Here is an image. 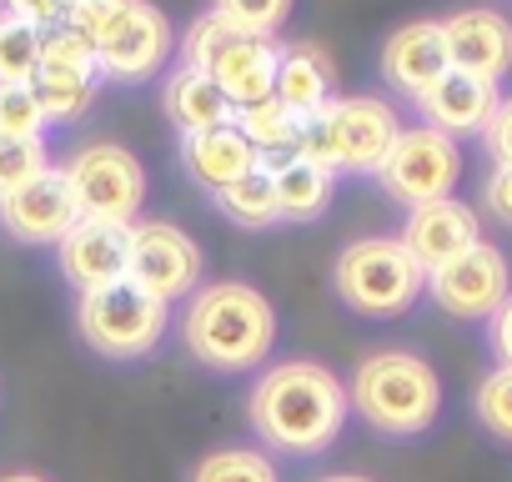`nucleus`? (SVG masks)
Listing matches in <instances>:
<instances>
[{
  "instance_id": "nucleus-6",
  "label": "nucleus",
  "mask_w": 512,
  "mask_h": 482,
  "mask_svg": "<svg viewBox=\"0 0 512 482\" xmlns=\"http://www.w3.org/2000/svg\"><path fill=\"white\" fill-rule=\"evenodd\" d=\"M332 287L357 317H402L427 292V272L412 262L397 236H362L342 247Z\"/></svg>"
},
{
  "instance_id": "nucleus-4",
  "label": "nucleus",
  "mask_w": 512,
  "mask_h": 482,
  "mask_svg": "<svg viewBox=\"0 0 512 482\" xmlns=\"http://www.w3.org/2000/svg\"><path fill=\"white\" fill-rule=\"evenodd\" d=\"M181 66H196L206 71L221 96L246 111L256 101L277 96V66H282V46L277 36H251V31H236L226 26L216 11L196 16L186 26V41H181Z\"/></svg>"
},
{
  "instance_id": "nucleus-34",
  "label": "nucleus",
  "mask_w": 512,
  "mask_h": 482,
  "mask_svg": "<svg viewBox=\"0 0 512 482\" xmlns=\"http://www.w3.org/2000/svg\"><path fill=\"white\" fill-rule=\"evenodd\" d=\"M482 206H487L502 226H512V166H492V171H487V181H482Z\"/></svg>"
},
{
  "instance_id": "nucleus-18",
  "label": "nucleus",
  "mask_w": 512,
  "mask_h": 482,
  "mask_svg": "<svg viewBox=\"0 0 512 482\" xmlns=\"http://www.w3.org/2000/svg\"><path fill=\"white\" fill-rule=\"evenodd\" d=\"M497 81H482V76H467V71H447L422 101H417V111L427 116V126L432 131H442V136H482V126L492 121V111H497Z\"/></svg>"
},
{
  "instance_id": "nucleus-12",
  "label": "nucleus",
  "mask_w": 512,
  "mask_h": 482,
  "mask_svg": "<svg viewBox=\"0 0 512 482\" xmlns=\"http://www.w3.org/2000/svg\"><path fill=\"white\" fill-rule=\"evenodd\" d=\"M171 51H176V41H171L166 11L151 6V0H131L121 26L96 46V76H106L116 86H141L166 66Z\"/></svg>"
},
{
  "instance_id": "nucleus-15",
  "label": "nucleus",
  "mask_w": 512,
  "mask_h": 482,
  "mask_svg": "<svg viewBox=\"0 0 512 482\" xmlns=\"http://www.w3.org/2000/svg\"><path fill=\"white\" fill-rule=\"evenodd\" d=\"M447 71H452V56H447L442 21H407L382 46V81L412 101H422Z\"/></svg>"
},
{
  "instance_id": "nucleus-1",
  "label": "nucleus",
  "mask_w": 512,
  "mask_h": 482,
  "mask_svg": "<svg viewBox=\"0 0 512 482\" xmlns=\"http://www.w3.org/2000/svg\"><path fill=\"white\" fill-rule=\"evenodd\" d=\"M347 412H352L347 382L312 357H292V362L267 367L246 397L251 432L287 457L327 452L342 437Z\"/></svg>"
},
{
  "instance_id": "nucleus-11",
  "label": "nucleus",
  "mask_w": 512,
  "mask_h": 482,
  "mask_svg": "<svg viewBox=\"0 0 512 482\" xmlns=\"http://www.w3.org/2000/svg\"><path fill=\"white\" fill-rule=\"evenodd\" d=\"M507 292H512V267L492 241H477L472 252L427 277V297L457 322H487L507 302Z\"/></svg>"
},
{
  "instance_id": "nucleus-20",
  "label": "nucleus",
  "mask_w": 512,
  "mask_h": 482,
  "mask_svg": "<svg viewBox=\"0 0 512 482\" xmlns=\"http://www.w3.org/2000/svg\"><path fill=\"white\" fill-rule=\"evenodd\" d=\"M161 111L166 121L181 131V136H196V131H216V126H236V106L221 96V86L196 71V66H176L161 86Z\"/></svg>"
},
{
  "instance_id": "nucleus-5",
  "label": "nucleus",
  "mask_w": 512,
  "mask_h": 482,
  "mask_svg": "<svg viewBox=\"0 0 512 482\" xmlns=\"http://www.w3.org/2000/svg\"><path fill=\"white\" fill-rule=\"evenodd\" d=\"M397 111L382 96H332L312 121H302L297 151L322 171H377L397 141Z\"/></svg>"
},
{
  "instance_id": "nucleus-27",
  "label": "nucleus",
  "mask_w": 512,
  "mask_h": 482,
  "mask_svg": "<svg viewBox=\"0 0 512 482\" xmlns=\"http://www.w3.org/2000/svg\"><path fill=\"white\" fill-rule=\"evenodd\" d=\"M472 417L497 442H512V367H492L472 392Z\"/></svg>"
},
{
  "instance_id": "nucleus-2",
  "label": "nucleus",
  "mask_w": 512,
  "mask_h": 482,
  "mask_svg": "<svg viewBox=\"0 0 512 482\" xmlns=\"http://www.w3.org/2000/svg\"><path fill=\"white\" fill-rule=\"evenodd\" d=\"M186 352L211 372H251L277 347V307L246 282H211L191 297L181 322Z\"/></svg>"
},
{
  "instance_id": "nucleus-29",
  "label": "nucleus",
  "mask_w": 512,
  "mask_h": 482,
  "mask_svg": "<svg viewBox=\"0 0 512 482\" xmlns=\"http://www.w3.org/2000/svg\"><path fill=\"white\" fill-rule=\"evenodd\" d=\"M131 11V0H71L66 6V16H61V26L66 31H76L91 51L121 26V16Z\"/></svg>"
},
{
  "instance_id": "nucleus-35",
  "label": "nucleus",
  "mask_w": 512,
  "mask_h": 482,
  "mask_svg": "<svg viewBox=\"0 0 512 482\" xmlns=\"http://www.w3.org/2000/svg\"><path fill=\"white\" fill-rule=\"evenodd\" d=\"M487 347H492L497 367H512V292H507V302L487 317Z\"/></svg>"
},
{
  "instance_id": "nucleus-13",
  "label": "nucleus",
  "mask_w": 512,
  "mask_h": 482,
  "mask_svg": "<svg viewBox=\"0 0 512 482\" xmlns=\"http://www.w3.org/2000/svg\"><path fill=\"white\" fill-rule=\"evenodd\" d=\"M76 221H81V206H76L71 176L56 171V166H46L41 176H31L11 196H0V226H6L16 241H26V247L61 241Z\"/></svg>"
},
{
  "instance_id": "nucleus-8",
  "label": "nucleus",
  "mask_w": 512,
  "mask_h": 482,
  "mask_svg": "<svg viewBox=\"0 0 512 482\" xmlns=\"http://www.w3.org/2000/svg\"><path fill=\"white\" fill-rule=\"evenodd\" d=\"M66 176H71V191H76V206H81L86 221L136 226V211L146 201V171L126 146L91 141L71 156Z\"/></svg>"
},
{
  "instance_id": "nucleus-3",
  "label": "nucleus",
  "mask_w": 512,
  "mask_h": 482,
  "mask_svg": "<svg viewBox=\"0 0 512 482\" xmlns=\"http://www.w3.org/2000/svg\"><path fill=\"white\" fill-rule=\"evenodd\" d=\"M347 402L382 437H422L442 412V377L427 357L382 347L357 362L347 382Z\"/></svg>"
},
{
  "instance_id": "nucleus-30",
  "label": "nucleus",
  "mask_w": 512,
  "mask_h": 482,
  "mask_svg": "<svg viewBox=\"0 0 512 482\" xmlns=\"http://www.w3.org/2000/svg\"><path fill=\"white\" fill-rule=\"evenodd\" d=\"M46 171V141L41 136H0V196H11L31 176Z\"/></svg>"
},
{
  "instance_id": "nucleus-22",
  "label": "nucleus",
  "mask_w": 512,
  "mask_h": 482,
  "mask_svg": "<svg viewBox=\"0 0 512 482\" xmlns=\"http://www.w3.org/2000/svg\"><path fill=\"white\" fill-rule=\"evenodd\" d=\"M272 181H277V216L282 221H317L327 211V201H332V186H337L332 171H322V166H312L302 156L282 161L272 171Z\"/></svg>"
},
{
  "instance_id": "nucleus-31",
  "label": "nucleus",
  "mask_w": 512,
  "mask_h": 482,
  "mask_svg": "<svg viewBox=\"0 0 512 482\" xmlns=\"http://www.w3.org/2000/svg\"><path fill=\"white\" fill-rule=\"evenodd\" d=\"M46 116L31 96V86H6L0 81V136H41Z\"/></svg>"
},
{
  "instance_id": "nucleus-26",
  "label": "nucleus",
  "mask_w": 512,
  "mask_h": 482,
  "mask_svg": "<svg viewBox=\"0 0 512 482\" xmlns=\"http://www.w3.org/2000/svg\"><path fill=\"white\" fill-rule=\"evenodd\" d=\"M36 71H41V31L31 21H16L0 11V81L31 86Z\"/></svg>"
},
{
  "instance_id": "nucleus-9",
  "label": "nucleus",
  "mask_w": 512,
  "mask_h": 482,
  "mask_svg": "<svg viewBox=\"0 0 512 482\" xmlns=\"http://www.w3.org/2000/svg\"><path fill=\"white\" fill-rule=\"evenodd\" d=\"M377 176H382V191L402 206L447 201L457 176H462V151H457L452 136H442L432 126H407V131H397Z\"/></svg>"
},
{
  "instance_id": "nucleus-21",
  "label": "nucleus",
  "mask_w": 512,
  "mask_h": 482,
  "mask_svg": "<svg viewBox=\"0 0 512 482\" xmlns=\"http://www.w3.org/2000/svg\"><path fill=\"white\" fill-rule=\"evenodd\" d=\"M332 86H337V66L322 46H297V51H282V66H277V101L297 116V121H312L327 101H332Z\"/></svg>"
},
{
  "instance_id": "nucleus-23",
  "label": "nucleus",
  "mask_w": 512,
  "mask_h": 482,
  "mask_svg": "<svg viewBox=\"0 0 512 482\" xmlns=\"http://www.w3.org/2000/svg\"><path fill=\"white\" fill-rule=\"evenodd\" d=\"M96 71H61V66H41L31 81V96L41 106L46 121H76L91 101H96Z\"/></svg>"
},
{
  "instance_id": "nucleus-28",
  "label": "nucleus",
  "mask_w": 512,
  "mask_h": 482,
  "mask_svg": "<svg viewBox=\"0 0 512 482\" xmlns=\"http://www.w3.org/2000/svg\"><path fill=\"white\" fill-rule=\"evenodd\" d=\"M211 11L236 26V31H251V36H277L292 16V0H211Z\"/></svg>"
},
{
  "instance_id": "nucleus-32",
  "label": "nucleus",
  "mask_w": 512,
  "mask_h": 482,
  "mask_svg": "<svg viewBox=\"0 0 512 482\" xmlns=\"http://www.w3.org/2000/svg\"><path fill=\"white\" fill-rule=\"evenodd\" d=\"M482 146H487L492 166H512V96H507V101H497L492 121L482 126Z\"/></svg>"
},
{
  "instance_id": "nucleus-14",
  "label": "nucleus",
  "mask_w": 512,
  "mask_h": 482,
  "mask_svg": "<svg viewBox=\"0 0 512 482\" xmlns=\"http://www.w3.org/2000/svg\"><path fill=\"white\" fill-rule=\"evenodd\" d=\"M397 241L412 252V262L432 277L437 267H447V262H457L462 252L477 247V241H482V226H477V211H472V206H462L457 196H447V201L412 206Z\"/></svg>"
},
{
  "instance_id": "nucleus-7",
  "label": "nucleus",
  "mask_w": 512,
  "mask_h": 482,
  "mask_svg": "<svg viewBox=\"0 0 512 482\" xmlns=\"http://www.w3.org/2000/svg\"><path fill=\"white\" fill-rule=\"evenodd\" d=\"M76 327H81V342L91 352H101L111 362H136V357H146V352L161 347V337L171 327V307L121 277L111 287L81 292Z\"/></svg>"
},
{
  "instance_id": "nucleus-10",
  "label": "nucleus",
  "mask_w": 512,
  "mask_h": 482,
  "mask_svg": "<svg viewBox=\"0 0 512 482\" xmlns=\"http://www.w3.org/2000/svg\"><path fill=\"white\" fill-rule=\"evenodd\" d=\"M126 282L151 292L156 302L191 297L201 282V247L171 221H136L131 226V252H126Z\"/></svg>"
},
{
  "instance_id": "nucleus-19",
  "label": "nucleus",
  "mask_w": 512,
  "mask_h": 482,
  "mask_svg": "<svg viewBox=\"0 0 512 482\" xmlns=\"http://www.w3.org/2000/svg\"><path fill=\"white\" fill-rule=\"evenodd\" d=\"M181 166L196 186H206L211 196L226 191L231 181H241L246 171L262 166L256 146L236 131V126H216V131H196V136H181Z\"/></svg>"
},
{
  "instance_id": "nucleus-25",
  "label": "nucleus",
  "mask_w": 512,
  "mask_h": 482,
  "mask_svg": "<svg viewBox=\"0 0 512 482\" xmlns=\"http://www.w3.org/2000/svg\"><path fill=\"white\" fill-rule=\"evenodd\" d=\"M186 482H277V462L256 447H216L191 467Z\"/></svg>"
},
{
  "instance_id": "nucleus-16",
  "label": "nucleus",
  "mask_w": 512,
  "mask_h": 482,
  "mask_svg": "<svg viewBox=\"0 0 512 482\" xmlns=\"http://www.w3.org/2000/svg\"><path fill=\"white\" fill-rule=\"evenodd\" d=\"M61 272L71 287L81 292H96V287H111L126 277V252H131V226H111V221H76L61 241Z\"/></svg>"
},
{
  "instance_id": "nucleus-17",
  "label": "nucleus",
  "mask_w": 512,
  "mask_h": 482,
  "mask_svg": "<svg viewBox=\"0 0 512 482\" xmlns=\"http://www.w3.org/2000/svg\"><path fill=\"white\" fill-rule=\"evenodd\" d=\"M447 36V56L452 71L482 76V81H502L512 71V21L497 11H457L442 21Z\"/></svg>"
},
{
  "instance_id": "nucleus-37",
  "label": "nucleus",
  "mask_w": 512,
  "mask_h": 482,
  "mask_svg": "<svg viewBox=\"0 0 512 482\" xmlns=\"http://www.w3.org/2000/svg\"><path fill=\"white\" fill-rule=\"evenodd\" d=\"M322 482H372V477H357V472H337V477H322Z\"/></svg>"
},
{
  "instance_id": "nucleus-33",
  "label": "nucleus",
  "mask_w": 512,
  "mask_h": 482,
  "mask_svg": "<svg viewBox=\"0 0 512 482\" xmlns=\"http://www.w3.org/2000/svg\"><path fill=\"white\" fill-rule=\"evenodd\" d=\"M0 6H6V16H16V21H31L36 31H51V26H61L71 0H0Z\"/></svg>"
},
{
  "instance_id": "nucleus-24",
  "label": "nucleus",
  "mask_w": 512,
  "mask_h": 482,
  "mask_svg": "<svg viewBox=\"0 0 512 482\" xmlns=\"http://www.w3.org/2000/svg\"><path fill=\"white\" fill-rule=\"evenodd\" d=\"M216 206H221L236 226H272V221H282V216H277V181H272L267 166H256V171H246L241 181H231L226 191H216Z\"/></svg>"
},
{
  "instance_id": "nucleus-36",
  "label": "nucleus",
  "mask_w": 512,
  "mask_h": 482,
  "mask_svg": "<svg viewBox=\"0 0 512 482\" xmlns=\"http://www.w3.org/2000/svg\"><path fill=\"white\" fill-rule=\"evenodd\" d=\"M0 482H46L41 472H0Z\"/></svg>"
}]
</instances>
